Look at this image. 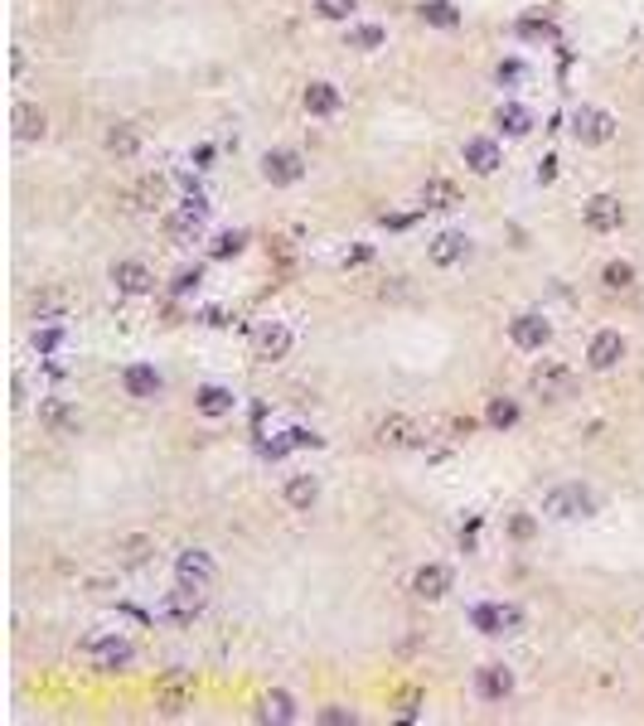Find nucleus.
<instances>
[{
	"instance_id": "nucleus-11",
	"label": "nucleus",
	"mask_w": 644,
	"mask_h": 726,
	"mask_svg": "<svg viewBox=\"0 0 644 726\" xmlns=\"http://www.w3.org/2000/svg\"><path fill=\"white\" fill-rule=\"evenodd\" d=\"M475 625H480L485 635H519L523 611L519 605H480V611H475Z\"/></svg>"
},
{
	"instance_id": "nucleus-14",
	"label": "nucleus",
	"mask_w": 644,
	"mask_h": 726,
	"mask_svg": "<svg viewBox=\"0 0 644 726\" xmlns=\"http://www.w3.org/2000/svg\"><path fill=\"white\" fill-rule=\"evenodd\" d=\"M446 591H451V571L441 567V562L416 567V577H412V596H416V601H441Z\"/></svg>"
},
{
	"instance_id": "nucleus-31",
	"label": "nucleus",
	"mask_w": 644,
	"mask_h": 726,
	"mask_svg": "<svg viewBox=\"0 0 644 726\" xmlns=\"http://www.w3.org/2000/svg\"><path fill=\"white\" fill-rule=\"evenodd\" d=\"M422 20H426V25H436V30H456L460 25V15H456L451 0H422Z\"/></svg>"
},
{
	"instance_id": "nucleus-2",
	"label": "nucleus",
	"mask_w": 644,
	"mask_h": 726,
	"mask_svg": "<svg viewBox=\"0 0 644 726\" xmlns=\"http://www.w3.org/2000/svg\"><path fill=\"white\" fill-rule=\"evenodd\" d=\"M543 514H553V518H587V514H596V494L587 490V484H557V490L543 494Z\"/></svg>"
},
{
	"instance_id": "nucleus-17",
	"label": "nucleus",
	"mask_w": 644,
	"mask_h": 726,
	"mask_svg": "<svg viewBox=\"0 0 644 726\" xmlns=\"http://www.w3.org/2000/svg\"><path fill=\"white\" fill-rule=\"evenodd\" d=\"M199 611H204V591H199V586H180V591L165 596V615H170L175 625H189Z\"/></svg>"
},
{
	"instance_id": "nucleus-6",
	"label": "nucleus",
	"mask_w": 644,
	"mask_h": 726,
	"mask_svg": "<svg viewBox=\"0 0 644 726\" xmlns=\"http://www.w3.org/2000/svg\"><path fill=\"white\" fill-rule=\"evenodd\" d=\"M175 581H180V586L209 591L213 581H219V567H213V557L204 552V547H189V552H180V562H175Z\"/></svg>"
},
{
	"instance_id": "nucleus-40",
	"label": "nucleus",
	"mask_w": 644,
	"mask_h": 726,
	"mask_svg": "<svg viewBox=\"0 0 644 726\" xmlns=\"http://www.w3.org/2000/svg\"><path fill=\"white\" fill-rule=\"evenodd\" d=\"M509 533H514V538H533V518H528V514H519L514 523H509Z\"/></svg>"
},
{
	"instance_id": "nucleus-38",
	"label": "nucleus",
	"mask_w": 644,
	"mask_h": 726,
	"mask_svg": "<svg viewBox=\"0 0 644 726\" xmlns=\"http://www.w3.org/2000/svg\"><path fill=\"white\" fill-rule=\"evenodd\" d=\"M320 722H325V726H354L359 717H354L349 707H325V712H320Z\"/></svg>"
},
{
	"instance_id": "nucleus-16",
	"label": "nucleus",
	"mask_w": 644,
	"mask_h": 726,
	"mask_svg": "<svg viewBox=\"0 0 644 726\" xmlns=\"http://www.w3.org/2000/svg\"><path fill=\"white\" fill-rule=\"evenodd\" d=\"M112 281H116V291H126V295H146V291H155V277H150L146 261H116V267H112Z\"/></svg>"
},
{
	"instance_id": "nucleus-41",
	"label": "nucleus",
	"mask_w": 644,
	"mask_h": 726,
	"mask_svg": "<svg viewBox=\"0 0 644 726\" xmlns=\"http://www.w3.org/2000/svg\"><path fill=\"white\" fill-rule=\"evenodd\" d=\"M199 281H204V277H199V271H180V281H175V291H194Z\"/></svg>"
},
{
	"instance_id": "nucleus-32",
	"label": "nucleus",
	"mask_w": 644,
	"mask_h": 726,
	"mask_svg": "<svg viewBox=\"0 0 644 726\" xmlns=\"http://www.w3.org/2000/svg\"><path fill=\"white\" fill-rule=\"evenodd\" d=\"M601 286L605 291H630V286H635V267H630V261H605Z\"/></svg>"
},
{
	"instance_id": "nucleus-1",
	"label": "nucleus",
	"mask_w": 644,
	"mask_h": 726,
	"mask_svg": "<svg viewBox=\"0 0 644 726\" xmlns=\"http://www.w3.org/2000/svg\"><path fill=\"white\" fill-rule=\"evenodd\" d=\"M131 639L122 635H92L88 645H82V659H88V669L92 673H122L126 663H131Z\"/></svg>"
},
{
	"instance_id": "nucleus-33",
	"label": "nucleus",
	"mask_w": 644,
	"mask_h": 726,
	"mask_svg": "<svg viewBox=\"0 0 644 726\" xmlns=\"http://www.w3.org/2000/svg\"><path fill=\"white\" fill-rule=\"evenodd\" d=\"M499 126L509 131V136H528V126H533V116L523 112V107H514V102H504L499 107Z\"/></svg>"
},
{
	"instance_id": "nucleus-29",
	"label": "nucleus",
	"mask_w": 644,
	"mask_h": 726,
	"mask_svg": "<svg viewBox=\"0 0 644 726\" xmlns=\"http://www.w3.org/2000/svg\"><path fill=\"white\" fill-rule=\"evenodd\" d=\"M194 407L204 412V416H228V412H233V392L219 388V383H209V388H199Z\"/></svg>"
},
{
	"instance_id": "nucleus-24",
	"label": "nucleus",
	"mask_w": 644,
	"mask_h": 726,
	"mask_svg": "<svg viewBox=\"0 0 644 726\" xmlns=\"http://www.w3.org/2000/svg\"><path fill=\"white\" fill-rule=\"evenodd\" d=\"M155 557V538H146V533H126V538H116V562L122 567H146Z\"/></svg>"
},
{
	"instance_id": "nucleus-9",
	"label": "nucleus",
	"mask_w": 644,
	"mask_h": 726,
	"mask_svg": "<svg viewBox=\"0 0 644 726\" xmlns=\"http://www.w3.org/2000/svg\"><path fill=\"white\" fill-rule=\"evenodd\" d=\"M581 218H587L591 233H615L620 223H625V204H620L615 194H591L587 204H581Z\"/></svg>"
},
{
	"instance_id": "nucleus-23",
	"label": "nucleus",
	"mask_w": 644,
	"mask_h": 726,
	"mask_svg": "<svg viewBox=\"0 0 644 726\" xmlns=\"http://www.w3.org/2000/svg\"><path fill=\"white\" fill-rule=\"evenodd\" d=\"M102 146H107V156L131 160L141 150V131L131 126V122H112V126H107V136H102Z\"/></svg>"
},
{
	"instance_id": "nucleus-10",
	"label": "nucleus",
	"mask_w": 644,
	"mask_h": 726,
	"mask_svg": "<svg viewBox=\"0 0 644 726\" xmlns=\"http://www.w3.org/2000/svg\"><path fill=\"white\" fill-rule=\"evenodd\" d=\"M509 339L519 344V349H543L547 339H553V325H547L543 315H533V311H523L509 320Z\"/></svg>"
},
{
	"instance_id": "nucleus-21",
	"label": "nucleus",
	"mask_w": 644,
	"mask_h": 726,
	"mask_svg": "<svg viewBox=\"0 0 644 726\" xmlns=\"http://www.w3.org/2000/svg\"><path fill=\"white\" fill-rule=\"evenodd\" d=\"M10 126H15V141H44V131H49V116H44L39 107H30V102H15V112H10Z\"/></svg>"
},
{
	"instance_id": "nucleus-27",
	"label": "nucleus",
	"mask_w": 644,
	"mask_h": 726,
	"mask_svg": "<svg viewBox=\"0 0 644 726\" xmlns=\"http://www.w3.org/2000/svg\"><path fill=\"white\" fill-rule=\"evenodd\" d=\"M257 717H262V722H277V726L296 722V697L281 693V688H271V693L262 697V712H257Z\"/></svg>"
},
{
	"instance_id": "nucleus-42",
	"label": "nucleus",
	"mask_w": 644,
	"mask_h": 726,
	"mask_svg": "<svg viewBox=\"0 0 644 726\" xmlns=\"http://www.w3.org/2000/svg\"><path fill=\"white\" fill-rule=\"evenodd\" d=\"M291 446H320V436H310V431H291Z\"/></svg>"
},
{
	"instance_id": "nucleus-7",
	"label": "nucleus",
	"mask_w": 644,
	"mask_h": 726,
	"mask_svg": "<svg viewBox=\"0 0 644 726\" xmlns=\"http://www.w3.org/2000/svg\"><path fill=\"white\" fill-rule=\"evenodd\" d=\"M571 136H577L581 146H605V141L615 136V116L601 112V107H581V112L571 116Z\"/></svg>"
},
{
	"instance_id": "nucleus-36",
	"label": "nucleus",
	"mask_w": 644,
	"mask_h": 726,
	"mask_svg": "<svg viewBox=\"0 0 644 726\" xmlns=\"http://www.w3.org/2000/svg\"><path fill=\"white\" fill-rule=\"evenodd\" d=\"M354 5H359V0H315V10H320L325 20H349Z\"/></svg>"
},
{
	"instance_id": "nucleus-34",
	"label": "nucleus",
	"mask_w": 644,
	"mask_h": 726,
	"mask_svg": "<svg viewBox=\"0 0 644 726\" xmlns=\"http://www.w3.org/2000/svg\"><path fill=\"white\" fill-rule=\"evenodd\" d=\"M485 416H490V426H499V431H509V426L519 422V407H514L509 397H494V402H490V412H485Z\"/></svg>"
},
{
	"instance_id": "nucleus-39",
	"label": "nucleus",
	"mask_w": 644,
	"mask_h": 726,
	"mask_svg": "<svg viewBox=\"0 0 644 726\" xmlns=\"http://www.w3.org/2000/svg\"><path fill=\"white\" fill-rule=\"evenodd\" d=\"M519 30L528 34V39H553V25H538V20H523Z\"/></svg>"
},
{
	"instance_id": "nucleus-30",
	"label": "nucleus",
	"mask_w": 644,
	"mask_h": 726,
	"mask_svg": "<svg viewBox=\"0 0 644 726\" xmlns=\"http://www.w3.org/2000/svg\"><path fill=\"white\" fill-rule=\"evenodd\" d=\"M422 204L446 213V209H456V204H460V189L451 184V180H426V189H422Z\"/></svg>"
},
{
	"instance_id": "nucleus-18",
	"label": "nucleus",
	"mask_w": 644,
	"mask_h": 726,
	"mask_svg": "<svg viewBox=\"0 0 644 726\" xmlns=\"http://www.w3.org/2000/svg\"><path fill=\"white\" fill-rule=\"evenodd\" d=\"M301 107H305L310 116H335L339 107H344V98H339L335 82H310V88L301 92Z\"/></svg>"
},
{
	"instance_id": "nucleus-26",
	"label": "nucleus",
	"mask_w": 644,
	"mask_h": 726,
	"mask_svg": "<svg viewBox=\"0 0 644 726\" xmlns=\"http://www.w3.org/2000/svg\"><path fill=\"white\" fill-rule=\"evenodd\" d=\"M122 388L131 397H155V392H160V373H155L150 363H131L122 373Z\"/></svg>"
},
{
	"instance_id": "nucleus-4",
	"label": "nucleus",
	"mask_w": 644,
	"mask_h": 726,
	"mask_svg": "<svg viewBox=\"0 0 644 726\" xmlns=\"http://www.w3.org/2000/svg\"><path fill=\"white\" fill-rule=\"evenodd\" d=\"M204 218H209L204 199H185L175 213H165V233H170V243H194L199 228H204Z\"/></svg>"
},
{
	"instance_id": "nucleus-15",
	"label": "nucleus",
	"mask_w": 644,
	"mask_h": 726,
	"mask_svg": "<svg viewBox=\"0 0 644 726\" xmlns=\"http://www.w3.org/2000/svg\"><path fill=\"white\" fill-rule=\"evenodd\" d=\"M460 156H465V165H470L475 175H494L499 165H504V156H499V146H494L490 136H470L460 146Z\"/></svg>"
},
{
	"instance_id": "nucleus-3",
	"label": "nucleus",
	"mask_w": 644,
	"mask_h": 726,
	"mask_svg": "<svg viewBox=\"0 0 644 726\" xmlns=\"http://www.w3.org/2000/svg\"><path fill=\"white\" fill-rule=\"evenodd\" d=\"M189 702H194V673L185 669H170L155 683V712H165V717H180L189 712Z\"/></svg>"
},
{
	"instance_id": "nucleus-5",
	"label": "nucleus",
	"mask_w": 644,
	"mask_h": 726,
	"mask_svg": "<svg viewBox=\"0 0 644 726\" xmlns=\"http://www.w3.org/2000/svg\"><path fill=\"white\" fill-rule=\"evenodd\" d=\"M374 441L388 446V450H412V446H422V426H416L412 416L392 412V416H383V422L374 426Z\"/></svg>"
},
{
	"instance_id": "nucleus-12",
	"label": "nucleus",
	"mask_w": 644,
	"mask_h": 726,
	"mask_svg": "<svg viewBox=\"0 0 644 726\" xmlns=\"http://www.w3.org/2000/svg\"><path fill=\"white\" fill-rule=\"evenodd\" d=\"M262 175H267V184H296L305 175V160L296 150H267L262 156Z\"/></svg>"
},
{
	"instance_id": "nucleus-25",
	"label": "nucleus",
	"mask_w": 644,
	"mask_h": 726,
	"mask_svg": "<svg viewBox=\"0 0 644 726\" xmlns=\"http://www.w3.org/2000/svg\"><path fill=\"white\" fill-rule=\"evenodd\" d=\"M39 422L49 426L54 436H73V431H78V412L68 407V402H58V397H49V402L39 407Z\"/></svg>"
},
{
	"instance_id": "nucleus-20",
	"label": "nucleus",
	"mask_w": 644,
	"mask_h": 726,
	"mask_svg": "<svg viewBox=\"0 0 644 726\" xmlns=\"http://www.w3.org/2000/svg\"><path fill=\"white\" fill-rule=\"evenodd\" d=\"M286 349H291V329H286V325H262V329H257L253 354H257L262 363H277V359H286Z\"/></svg>"
},
{
	"instance_id": "nucleus-8",
	"label": "nucleus",
	"mask_w": 644,
	"mask_h": 726,
	"mask_svg": "<svg viewBox=\"0 0 644 726\" xmlns=\"http://www.w3.org/2000/svg\"><path fill=\"white\" fill-rule=\"evenodd\" d=\"M533 392L547 397V402L571 397V392H577V373H571L567 363H538V368H533Z\"/></svg>"
},
{
	"instance_id": "nucleus-28",
	"label": "nucleus",
	"mask_w": 644,
	"mask_h": 726,
	"mask_svg": "<svg viewBox=\"0 0 644 726\" xmlns=\"http://www.w3.org/2000/svg\"><path fill=\"white\" fill-rule=\"evenodd\" d=\"M320 499V480L315 474H291V480H286V504L291 508H310Z\"/></svg>"
},
{
	"instance_id": "nucleus-19",
	"label": "nucleus",
	"mask_w": 644,
	"mask_h": 726,
	"mask_svg": "<svg viewBox=\"0 0 644 726\" xmlns=\"http://www.w3.org/2000/svg\"><path fill=\"white\" fill-rule=\"evenodd\" d=\"M475 688H480V697H490V702H504L509 693H514V673H509L504 663H485V669L475 673Z\"/></svg>"
},
{
	"instance_id": "nucleus-22",
	"label": "nucleus",
	"mask_w": 644,
	"mask_h": 726,
	"mask_svg": "<svg viewBox=\"0 0 644 726\" xmlns=\"http://www.w3.org/2000/svg\"><path fill=\"white\" fill-rule=\"evenodd\" d=\"M470 252V243H465V233H436L432 247H426V257H432V267H456Z\"/></svg>"
},
{
	"instance_id": "nucleus-35",
	"label": "nucleus",
	"mask_w": 644,
	"mask_h": 726,
	"mask_svg": "<svg viewBox=\"0 0 644 726\" xmlns=\"http://www.w3.org/2000/svg\"><path fill=\"white\" fill-rule=\"evenodd\" d=\"M349 44H354V49H378V44H383V30H378V25H359V30H349Z\"/></svg>"
},
{
	"instance_id": "nucleus-13",
	"label": "nucleus",
	"mask_w": 644,
	"mask_h": 726,
	"mask_svg": "<svg viewBox=\"0 0 644 726\" xmlns=\"http://www.w3.org/2000/svg\"><path fill=\"white\" fill-rule=\"evenodd\" d=\"M620 359H625V339H620L615 329H601V335H591V344H587V363L596 368V373L615 368Z\"/></svg>"
},
{
	"instance_id": "nucleus-37",
	"label": "nucleus",
	"mask_w": 644,
	"mask_h": 726,
	"mask_svg": "<svg viewBox=\"0 0 644 726\" xmlns=\"http://www.w3.org/2000/svg\"><path fill=\"white\" fill-rule=\"evenodd\" d=\"M243 247H247V237H243V233H223L219 243H213V257H237Z\"/></svg>"
}]
</instances>
